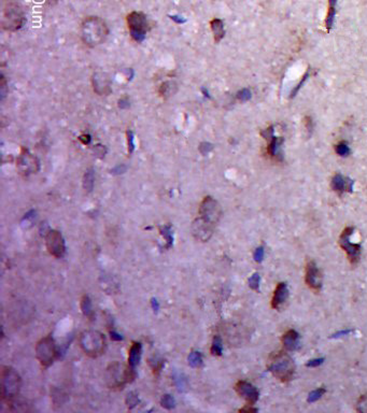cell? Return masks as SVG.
Here are the masks:
<instances>
[{
  "instance_id": "cell-27",
  "label": "cell",
  "mask_w": 367,
  "mask_h": 413,
  "mask_svg": "<svg viewBox=\"0 0 367 413\" xmlns=\"http://www.w3.org/2000/svg\"><path fill=\"white\" fill-rule=\"evenodd\" d=\"M189 364L191 367L197 368L203 365V356L199 352H192L189 356Z\"/></svg>"
},
{
  "instance_id": "cell-35",
  "label": "cell",
  "mask_w": 367,
  "mask_h": 413,
  "mask_svg": "<svg viewBox=\"0 0 367 413\" xmlns=\"http://www.w3.org/2000/svg\"><path fill=\"white\" fill-rule=\"evenodd\" d=\"M309 72H310V69H307V71H306V74L302 76V78H301V80L299 81V83L295 86L294 88H293V91H292V93H291V98H294L295 96L297 95V93L299 92V90L301 88V86L304 85V83L306 82V81L308 80V78H309Z\"/></svg>"
},
{
  "instance_id": "cell-41",
  "label": "cell",
  "mask_w": 367,
  "mask_h": 413,
  "mask_svg": "<svg viewBox=\"0 0 367 413\" xmlns=\"http://www.w3.org/2000/svg\"><path fill=\"white\" fill-rule=\"evenodd\" d=\"M212 149H213V145L209 142H203L201 145H199V151H201L203 155L208 154Z\"/></svg>"
},
{
  "instance_id": "cell-3",
  "label": "cell",
  "mask_w": 367,
  "mask_h": 413,
  "mask_svg": "<svg viewBox=\"0 0 367 413\" xmlns=\"http://www.w3.org/2000/svg\"><path fill=\"white\" fill-rule=\"evenodd\" d=\"M80 345L85 354L92 358H97L105 352L106 340L99 331L87 330L80 337Z\"/></svg>"
},
{
  "instance_id": "cell-10",
  "label": "cell",
  "mask_w": 367,
  "mask_h": 413,
  "mask_svg": "<svg viewBox=\"0 0 367 413\" xmlns=\"http://www.w3.org/2000/svg\"><path fill=\"white\" fill-rule=\"evenodd\" d=\"M24 22H25L24 15L17 6L11 5L5 10L3 19V25L5 28L9 30L20 29L23 26Z\"/></svg>"
},
{
  "instance_id": "cell-21",
  "label": "cell",
  "mask_w": 367,
  "mask_h": 413,
  "mask_svg": "<svg viewBox=\"0 0 367 413\" xmlns=\"http://www.w3.org/2000/svg\"><path fill=\"white\" fill-rule=\"evenodd\" d=\"M141 354H142V346L140 343L135 342L131 350H130V356H129V364L131 369H136L139 365V362L141 360Z\"/></svg>"
},
{
  "instance_id": "cell-22",
  "label": "cell",
  "mask_w": 367,
  "mask_h": 413,
  "mask_svg": "<svg viewBox=\"0 0 367 413\" xmlns=\"http://www.w3.org/2000/svg\"><path fill=\"white\" fill-rule=\"evenodd\" d=\"M210 26H211V30L213 32L214 41L217 43L220 42L221 40L224 38V36H225L224 23H223V21L220 20V19H213L210 22Z\"/></svg>"
},
{
  "instance_id": "cell-32",
  "label": "cell",
  "mask_w": 367,
  "mask_h": 413,
  "mask_svg": "<svg viewBox=\"0 0 367 413\" xmlns=\"http://www.w3.org/2000/svg\"><path fill=\"white\" fill-rule=\"evenodd\" d=\"M81 310L84 315H90L92 313V302L89 296H84L82 298Z\"/></svg>"
},
{
  "instance_id": "cell-39",
  "label": "cell",
  "mask_w": 367,
  "mask_h": 413,
  "mask_svg": "<svg viewBox=\"0 0 367 413\" xmlns=\"http://www.w3.org/2000/svg\"><path fill=\"white\" fill-rule=\"evenodd\" d=\"M150 363H151V366H152V368L154 369V371H157V372L161 371V369H162V367L164 365L163 360H161L159 358H154L153 360H151Z\"/></svg>"
},
{
  "instance_id": "cell-42",
  "label": "cell",
  "mask_w": 367,
  "mask_h": 413,
  "mask_svg": "<svg viewBox=\"0 0 367 413\" xmlns=\"http://www.w3.org/2000/svg\"><path fill=\"white\" fill-rule=\"evenodd\" d=\"M94 152H95V155H97V156H99V157H103V156L106 155L107 149L105 148V145L97 144L96 147L94 148Z\"/></svg>"
},
{
  "instance_id": "cell-18",
  "label": "cell",
  "mask_w": 367,
  "mask_h": 413,
  "mask_svg": "<svg viewBox=\"0 0 367 413\" xmlns=\"http://www.w3.org/2000/svg\"><path fill=\"white\" fill-rule=\"evenodd\" d=\"M288 296H289V288H288V285H286V283L284 282L279 283L275 289L273 299H271V308L276 310L279 309V308L284 304Z\"/></svg>"
},
{
  "instance_id": "cell-40",
  "label": "cell",
  "mask_w": 367,
  "mask_h": 413,
  "mask_svg": "<svg viewBox=\"0 0 367 413\" xmlns=\"http://www.w3.org/2000/svg\"><path fill=\"white\" fill-rule=\"evenodd\" d=\"M253 257H254V261L257 263H262L263 258H264V248L259 247L257 250H255Z\"/></svg>"
},
{
  "instance_id": "cell-48",
  "label": "cell",
  "mask_w": 367,
  "mask_h": 413,
  "mask_svg": "<svg viewBox=\"0 0 367 413\" xmlns=\"http://www.w3.org/2000/svg\"><path fill=\"white\" fill-rule=\"evenodd\" d=\"M79 140L82 141L83 144H89L91 142V140H92V138H91L90 135H82V136L79 137Z\"/></svg>"
},
{
  "instance_id": "cell-26",
  "label": "cell",
  "mask_w": 367,
  "mask_h": 413,
  "mask_svg": "<svg viewBox=\"0 0 367 413\" xmlns=\"http://www.w3.org/2000/svg\"><path fill=\"white\" fill-rule=\"evenodd\" d=\"M161 234L166 240V248L169 249L173 244V234H172V230H171L170 226L165 225L163 226V227H161Z\"/></svg>"
},
{
  "instance_id": "cell-31",
  "label": "cell",
  "mask_w": 367,
  "mask_h": 413,
  "mask_svg": "<svg viewBox=\"0 0 367 413\" xmlns=\"http://www.w3.org/2000/svg\"><path fill=\"white\" fill-rule=\"evenodd\" d=\"M138 402H139L138 395L136 394L135 392H131V393L127 394V396H126V404L130 409L135 408L138 404Z\"/></svg>"
},
{
  "instance_id": "cell-44",
  "label": "cell",
  "mask_w": 367,
  "mask_h": 413,
  "mask_svg": "<svg viewBox=\"0 0 367 413\" xmlns=\"http://www.w3.org/2000/svg\"><path fill=\"white\" fill-rule=\"evenodd\" d=\"M126 169H127V167L125 166V165H117L115 168H113L112 170H111V173L112 174H122V173H124L125 171H126Z\"/></svg>"
},
{
  "instance_id": "cell-34",
  "label": "cell",
  "mask_w": 367,
  "mask_h": 413,
  "mask_svg": "<svg viewBox=\"0 0 367 413\" xmlns=\"http://www.w3.org/2000/svg\"><path fill=\"white\" fill-rule=\"evenodd\" d=\"M260 282H261V277L258 272H255L251 275V278L249 279V286L253 289L260 291Z\"/></svg>"
},
{
  "instance_id": "cell-45",
  "label": "cell",
  "mask_w": 367,
  "mask_h": 413,
  "mask_svg": "<svg viewBox=\"0 0 367 413\" xmlns=\"http://www.w3.org/2000/svg\"><path fill=\"white\" fill-rule=\"evenodd\" d=\"M305 126H306V129H307V131L309 132V134L313 133V129H314V123H313V121H311V117L307 116V117L305 119Z\"/></svg>"
},
{
  "instance_id": "cell-16",
  "label": "cell",
  "mask_w": 367,
  "mask_h": 413,
  "mask_svg": "<svg viewBox=\"0 0 367 413\" xmlns=\"http://www.w3.org/2000/svg\"><path fill=\"white\" fill-rule=\"evenodd\" d=\"M192 231H193L194 237L197 240L206 242V241H208L212 236L213 226H211L208 223H206L204 220H202V218H198V220H196L193 223Z\"/></svg>"
},
{
  "instance_id": "cell-8",
  "label": "cell",
  "mask_w": 367,
  "mask_h": 413,
  "mask_svg": "<svg viewBox=\"0 0 367 413\" xmlns=\"http://www.w3.org/2000/svg\"><path fill=\"white\" fill-rule=\"evenodd\" d=\"M353 231H354L353 227H347L344 231H342L339 237V246L346 252L350 263L354 265L360 261L362 247L361 245L352 244V242H351L350 237L352 236Z\"/></svg>"
},
{
  "instance_id": "cell-11",
  "label": "cell",
  "mask_w": 367,
  "mask_h": 413,
  "mask_svg": "<svg viewBox=\"0 0 367 413\" xmlns=\"http://www.w3.org/2000/svg\"><path fill=\"white\" fill-rule=\"evenodd\" d=\"M46 247L49 252L57 258L63 257L66 252V245L62 233L57 230H50L46 234Z\"/></svg>"
},
{
  "instance_id": "cell-14",
  "label": "cell",
  "mask_w": 367,
  "mask_h": 413,
  "mask_svg": "<svg viewBox=\"0 0 367 413\" xmlns=\"http://www.w3.org/2000/svg\"><path fill=\"white\" fill-rule=\"evenodd\" d=\"M93 86L95 93H97L98 95H109L112 91L111 88V80L109 76L105 72L97 71L93 75Z\"/></svg>"
},
{
  "instance_id": "cell-17",
  "label": "cell",
  "mask_w": 367,
  "mask_h": 413,
  "mask_svg": "<svg viewBox=\"0 0 367 413\" xmlns=\"http://www.w3.org/2000/svg\"><path fill=\"white\" fill-rule=\"evenodd\" d=\"M353 184H354L353 180L337 173L333 176L331 186L334 192H336L338 195H342L345 192H352Z\"/></svg>"
},
{
  "instance_id": "cell-9",
  "label": "cell",
  "mask_w": 367,
  "mask_h": 413,
  "mask_svg": "<svg viewBox=\"0 0 367 413\" xmlns=\"http://www.w3.org/2000/svg\"><path fill=\"white\" fill-rule=\"evenodd\" d=\"M37 358L44 367H49L54 361L56 351H55L54 341L51 337H46L39 341L36 346Z\"/></svg>"
},
{
  "instance_id": "cell-30",
  "label": "cell",
  "mask_w": 367,
  "mask_h": 413,
  "mask_svg": "<svg viewBox=\"0 0 367 413\" xmlns=\"http://www.w3.org/2000/svg\"><path fill=\"white\" fill-rule=\"evenodd\" d=\"M223 352V345H222V340L220 337H215L213 339V342L211 345V353L213 355H217L220 356L222 355Z\"/></svg>"
},
{
  "instance_id": "cell-50",
  "label": "cell",
  "mask_w": 367,
  "mask_h": 413,
  "mask_svg": "<svg viewBox=\"0 0 367 413\" xmlns=\"http://www.w3.org/2000/svg\"><path fill=\"white\" fill-rule=\"evenodd\" d=\"M118 107L121 109H125V108H129L130 107V101L126 100V99H121L118 101Z\"/></svg>"
},
{
  "instance_id": "cell-47",
  "label": "cell",
  "mask_w": 367,
  "mask_h": 413,
  "mask_svg": "<svg viewBox=\"0 0 367 413\" xmlns=\"http://www.w3.org/2000/svg\"><path fill=\"white\" fill-rule=\"evenodd\" d=\"M353 330H349V329H347V330H341V331H338V333H336V334H334L331 338H339V337H344V336H348V335H350L351 333H352Z\"/></svg>"
},
{
  "instance_id": "cell-55",
  "label": "cell",
  "mask_w": 367,
  "mask_h": 413,
  "mask_svg": "<svg viewBox=\"0 0 367 413\" xmlns=\"http://www.w3.org/2000/svg\"><path fill=\"white\" fill-rule=\"evenodd\" d=\"M202 92H203L204 96H206V97H208V98H210V95H209V92H208V90H206V88H205V87H203V88H202Z\"/></svg>"
},
{
  "instance_id": "cell-7",
  "label": "cell",
  "mask_w": 367,
  "mask_h": 413,
  "mask_svg": "<svg viewBox=\"0 0 367 413\" xmlns=\"http://www.w3.org/2000/svg\"><path fill=\"white\" fill-rule=\"evenodd\" d=\"M201 218L211 226L217 225L222 215V209L219 202L212 197H206L199 207Z\"/></svg>"
},
{
  "instance_id": "cell-19",
  "label": "cell",
  "mask_w": 367,
  "mask_h": 413,
  "mask_svg": "<svg viewBox=\"0 0 367 413\" xmlns=\"http://www.w3.org/2000/svg\"><path fill=\"white\" fill-rule=\"evenodd\" d=\"M283 143L282 138H279L274 136L273 138H270L268 140V147H267V152L268 155L278 161L283 160V153L281 151V147Z\"/></svg>"
},
{
  "instance_id": "cell-52",
  "label": "cell",
  "mask_w": 367,
  "mask_h": 413,
  "mask_svg": "<svg viewBox=\"0 0 367 413\" xmlns=\"http://www.w3.org/2000/svg\"><path fill=\"white\" fill-rule=\"evenodd\" d=\"M151 305H152V308H153V310L155 312H157L159 310V304H158V302L156 301V299L153 298L152 301H151Z\"/></svg>"
},
{
  "instance_id": "cell-6",
  "label": "cell",
  "mask_w": 367,
  "mask_h": 413,
  "mask_svg": "<svg viewBox=\"0 0 367 413\" xmlns=\"http://www.w3.org/2000/svg\"><path fill=\"white\" fill-rule=\"evenodd\" d=\"M135 376L134 369H126L122 364L114 363L107 370V382L111 387H119Z\"/></svg>"
},
{
  "instance_id": "cell-51",
  "label": "cell",
  "mask_w": 367,
  "mask_h": 413,
  "mask_svg": "<svg viewBox=\"0 0 367 413\" xmlns=\"http://www.w3.org/2000/svg\"><path fill=\"white\" fill-rule=\"evenodd\" d=\"M110 335H111V338H112L113 340H116V341H121V340L123 339V337L119 334H117L116 331H114V330L110 331Z\"/></svg>"
},
{
  "instance_id": "cell-49",
  "label": "cell",
  "mask_w": 367,
  "mask_h": 413,
  "mask_svg": "<svg viewBox=\"0 0 367 413\" xmlns=\"http://www.w3.org/2000/svg\"><path fill=\"white\" fill-rule=\"evenodd\" d=\"M170 19H171L173 22L178 23V24L186 23V20L183 19V18H181V16H178V15H170Z\"/></svg>"
},
{
  "instance_id": "cell-23",
  "label": "cell",
  "mask_w": 367,
  "mask_h": 413,
  "mask_svg": "<svg viewBox=\"0 0 367 413\" xmlns=\"http://www.w3.org/2000/svg\"><path fill=\"white\" fill-rule=\"evenodd\" d=\"M172 379H173V383L175 387H177V390L180 393H185L189 390V382L185 375L180 374V372H174Z\"/></svg>"
},
{
  "instance_id": "cell-13",
  "label": "cell",
  "mask_w": 367,
  "mask_h": 413,
  "mask_svg": "<svg viewBox=\"0 0 367 413\" xmlns=\"http://www.w3.org/2000/svg\"><path fill=\"white\" fill-rule=\"evenodd\" d=\"M18 167L24 174L36 173L39 170V161L33 154L24 150L18 158Z\"/></svg>"
},
{
  "instance_id": "cell-37",
  "label": "cell",
  "mask_w": 367,
  "mask_h": 413,
  "mask_svg": "<svg viewBox=\"0 0 367 413\" xmlns=\"http://www.w3.org/2000/svg\"><path fill=\"white\" fill-rule=\"evenodd\" d=\"M356 410H357L358 412L367 413V396H366V395L362 396V397H361L360 399H358Z\"/></svg>"
},
{
  "instance_id": "cell-46",
  "label": "cell",
  "mask_w": 367,
  "mask_h": 413,
  "mask_svg": "<svg viewBox=\"0 0 367 413\" xmlns=\"http://www.w3.org/2000/svg\"><path fill=\"white\" fill-rule=\"evenodd\" d=\"M34 218H36V211H34V210H31V211H29L27 214H25V216H24L23 222H24V221L31 222V221L34 220Z\"/></svg>"
},
{
  "instance_id": "cell-53",
  "label": "cell",
  "mask_w": 367,
  "mask_h": 413,
  "mask_svg": "<svg viewBox=\"0 0 367 413\" xmlns=\"http://www.w3.org/2000/svg\"><path fill=\"white\" fill-rule=\"evenodd\" d=\"M336 4H337V0H329V9L336 10L335 9V8H336Z\"/></svg>"
},
{
  "instance_id": "cell-15",
  "label": "cell",
  "mask_w": 367,
  "mask_h": 413,
  "mask_svg": "<svg viewBox=\"0 0 367 413\" xmlns=\"http://www.w3.org/2000/svg\"><path fill=\"white\" fill-rule=\"evenodd\" d=\"M236 392L244 398L250 404H253L259 400L260 393L251 383L247 381H239L236 386Z\"/></svg>"
},
{
  "instance_id": "cell-2",
  "label": "cell",
  "mask_w": 367,
  "mask_h": 413,
  "mask_svg": "<svg viewBox=\"0 0 367 413\" xmlns=\"http://www.w3.org/2000/svg\"><path fill=\"white\" fill-rule=\"evenodd\" d=\"M268 369L278 380L289 382L295 374V364L289 354L281 351L271 356Z\"/></svg>"
},
{
  "instance_id": "cell-20",
  "label": "cell",
  "mask_w": 367,
  "mask_h": 413,
  "mask_svg": "<svg viewBox=\"0 0 367 413\" xmlns=\"http://www.w3.org/2000/svg\"><path fill=\"white\" fill-rule=\"evenodd\" d=\"M282 344L286 351H296L300 345V337L296 330L290 329L282 336Z\"/></svg>"
},
{
  "instance_id": "cell-43",
  "label": "cell",
  "mask_w": 367,
  "mask_h": 413,
  "mask_svg": "<svg viewBox=\"0 0 367 413\" xmlns=\"http://www.w3.org/2000/svg\"><path fill=\"white\" fill-rule=\"evenodd\" d=\"M324 362V359H315V360H310L307 364L306 366L309 368H315V367H319L320 365H322Z\"/></svg>"
},
{
  "instance_id": "cell-24",
  "label": "cell",
  "mask_w": 367,
  "mask_h": 413,
  "mask_svg": "<svg viewBox=\"0 0 367 413\" xmlns=\"http://www.w3.org/2000/svg\"><path fill=\"white\" fill-rule=\"evenodd\" d=\"M94 183H95V172L94 169H87L84 176H83V188L87 193H91L94 189Z\"/></svg>"
},
{
  "instance_id": "cell-5",
  "label": "cell",
  "mask_w": 367,
  "mask_h": 413,
  "mask_svg": "<svg viewBox=\"0 0 367 413\" xmlns=\"http://www.w3.org/2000/svg\"><path fill=\"white\" fill-rule=\"evenodd\" d=\"M2 387L4 398L11 399L18 396L21 388V378L12 368H4L2 374Z\"/></svg>"
},
{
  "instance_id": "cell-28",
  "label": "cell",
  "mask_w": 367,
  "mask_h": 413,
  "mask_svg": "<svg viewBox=\"0 0 367 413\" xmlns=\"http://www.w3.org/2000/svg\"><path fill=\"white\" fill-rule=\"evenodd\" d=\"M335 152H336L337 155L346 157L350 154V148L346 142H339L338 144L335 145Z\"/></svg>"
},
{
  "instance_id": "cell-36",
  "label": "cell",
  "mask_w": 367,
  "mask_h": 413,
  "mask_svg": "<svg viewBox=\"0 0 367 413\" xmlns=\"http://www.w3.org/2000/svg\"><path fill=\"white\" fill-rule=\"evenodd\" d=\"M251 97H252V94H251L249 88H242L241 91H239L237 93V99L242 101V102L249 101L251 99Z\"/></svg>"
},
{
  "instance_id": "cell-4",
  "label": "cell",
  "mask_w": 367,
  "mask_h": 413,
  "mask_svg": "<svg viewBox=\"0 0 367 413\" xmlns=\"http://www.w3.org/2000/svg\"><path fill=\"white\" fill-rule=\"evenodd\" d=\"M127 25H129L131 36L136 42L140 43L146 39L149 25L146 14L141 12H132L127 16Z\"/></svg>"
},
{
  "instance_id": "cell-54",
  "label": "cell",
  "mask_w": 367,
  "mask_h": 413,
  "mask_svg": "<svg viewBox=\"0 0 367 413\" xmlns=\"http://www.w3.org/2000/svg\"><path fill=\"white\" fill-rule=\"evenodd\" d=\"M243 411H246V412H257L258 409H255V408H243V409L240 410V412H243Z\"/></svg>"
},
{
  "instance_id": "cell-33",
  "label": "cell",
  "mask_w": 367,
  "mask_h": 413,
  "mask_svg": "<svg viewBox=\"0 0 367 413\" xmlns=\"http://www.w3.org/2000/svg\"><path fill=\"white\" fill-rule=\"evenodd\" d=\"M161 403H162V406H163L165 409L170 410V409L174 408V406H175V400H174V398L172 397V396L167 394V395H164V396H163V398H162V400H161Z\"/></svg>"
},
{
  "instance_id": "cell-1",
  "label": "cell",
  "mask_w": 367,
  "mask_h": 413,
  "mask_svg": "<svg viewBox=\"0 0 367 413\" xmlns=\"http://www.w3.org/2000/svg\"><path fill=\"white\" fill-rule=\"evenodd\" d=\"M109 34L106 22L97 16L86 18L81 25V38L89 46H97L105 42Z\"/></svg>"
},
{
  "instance_id": "cell-38",
  "label": "cell",
  "mask_w": 367,
  "mask_h": 413,
  "mask_svg": "<svg viewBox=\"0 0 367 413\" xmlns=\"http://www.w3.org/2000/svg\"><path fill=\"white\" fill-rule=\"evenodd\" d=\"M135 137H134V133L132 131L127 132V145H129V153L132 154L135 150Z\"/></svg>"
},
{
  "instance_id": "cell-25",
  "label": "cell",
  "mask_w": 367,
  "mask_h": 413,
  "mask_svg": "<svg viewBox=\"0 0 367 413\" xmlns=\"http://www.w3.org/2000/svg\"><path fill=\"white\" fill-rule=\"evenodd\" d=\"M175 92H177V85H175L174 82H170V81L162 84L161 88H159V94L165 97V98L172 96Z\"/></svg>"
},
{
  "instance_id": "cell-12",
  "label": "cell",
  "mask_w": 367,
  "mask_h": 413,
  "mask_svg": "<svg viewBox=\"0 0 367 413\" xmlns=\"http://www.w3.org/2000/svg\"><path fill=\"white\" fill-rule=\"evenodd\" d=\"M305 282L314 291H320L322 288V273L317 264L313 261H310L306 265Z\"/></svg>"
},
{
  "instance_id": "cell-29",
  "label": "cell",
  "mask_w": 367,
  "mask_h": 413,
  "mask_svg": "<svg viewBox=\"0 0 367 413\" xmlns=\"http://www.w3.org/2000/svg\"><path fill=\"white\" fill-rule=\"evenodd\" d=\"M324 393H325V388H323V387L317 388V390L310 392L309 395H308V399H307L308 402L309 403H314V402L318 401L324 395Z\"/></svg>"
}]
</instances>
